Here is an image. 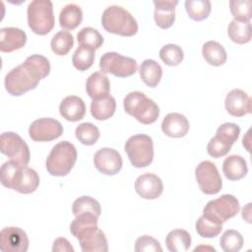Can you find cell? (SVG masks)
<instances>
[{"label":"cell","mask_w":252,"mask_h":252,"mask_svg":"<svg viewBox=\"0 0 252 252\" xmlns=\"http://www.w3.org/2000/svg\"><path fill=\"white\" fill-rule=\"evenodd\" d=\"M86 91L93 99H97L109 94L110 83L102 72H94L89 76L86 82Z\"/></svg>","instance_id":"obj_23"},{"label":"cell","mask_w":252,"mask_h":252,"mask_svg":"<svg viewBox=\"0 0 252 252\" xmlns=\"http://www.w3.org/2000/svg\"><path fill=\"white\" fill-rule=\"evenodd\" d=\"M63 133L62 124L53 118L45 117L34 120L30 128V137L35 142H48L59 138Z\"/></svg>","instance_id":"obj_14"},{"label":"cell","mask_w":252,"mask_h":252,"mask_svg":"<svg viewBox=\"0 0 252 252\" xmlns=\"http://www.w3.org/2000/svg\"><path fill=\"white\" fill-rule=\"evenodd\" d=\"M159 57L164 64L168 66H176L182 62L184 53L179 45L169 43L160 48Z\"/></svg>","instance_id":"obj_39"},{"label":"cell","mask_w":252,"mask_h":252,"mask_svg":"<svg viewBox=\"0 0 252 252\" xmlns=\"http://www.w3.org/2000/svg\"><path fill=\"white\" fill-rule=\"evenodd\" d=\"M31 30L39 35L47 34L54 28L53 5L49 0H33L27 10Z\"/></svg>","instance_id":"obj_7"},{"label":"cell","mask_w":252,"mask_h":252,"mask_svg":"<svg viewBox=\"0 0 252 252\" xmlns=\"http://www.w3.org/2000/svg\"><path fill=\"white\" fill-rule=\"evenodd\" d=\"M116 109L115 98L106 95L97 99H93L91 103V113L96 120H106L110 118Z\"/></svg>","instance_id":"obj_25"},{"label":"cell","mask_w":252,"mask_h":252,"mask_svg":"<svg viewBox=\"0 0 252 252\" xmlns=\"http://www.w3.org/2000/svg\"><path fill=\"white\" fill-rule=\"evenodd\" d=\"M142 81L151 88H155L160 82L162 76L161 66L153 59H146L142 62L139 69Z\"/></svg>","instance_id":"obj_26"},{"label":"cell","mask_w":252,"mask_h":252,"mask_svg":"<svg viewBox=\"0 0 252 252\" xmlns=\"http://www.w3.org/2000/svg\"><path fill=\"white\" fill-rule=\"evenodd\" d=\"M243 243V236L234 229L225 230L220 239V245L224 252H237L242 248Z\"/></svg>","instance_id":"obj_38"},{"label":"cell","mask_w":252,"mask_h":252,"mask_svg":"<svg viewBox=\"0 0 252 252\" xmlns=\"http://www.w3.org/2000/svg\"><path fill=\"white\" fill-rule=\"evenodd\" d=\"M137 67L135 59L117 52H106L99 60V68L102 73H110L119 78L132 76L136 73Z\"/></svg>","instance_id":"obj_11"},{"label":"cell","mask_w":252,"mask_h":252,"mask_svg":"<svg viewBox=\"0 0 252 252\" xmlns=\"http://www.w3.org/2000/svg\"><path fill=\"white\" fill-rule=\"evenodd\" d=\"M247 171L246 160L241 156L230 155L223 160L222 172L228 180H239L247 174Z\"/></svg>","instance_id":"obj_24"},{"label":"cell","mask_w":252,"mask_h":252,"mask_svg":"<svg viewBox=\"0 0 252 252\" xmlns=\"http://www.w3.org/2000/svg\"><path fill=\"white\" fill-rule=\"evenodd\" d=\"M101 25L110 33L132 36L138 32V24L132 14L121 6H108L102 13Z\"/></svg>","instance_id":"obj_4"},{"label":"cell","mask_w":252,"mask_h":252,"mask_svg":"<svg viewBox=\"0 0 252 252\" xmlns=\"http://www.w3.org/2000/svg\"><path fill=\"white\" fill-rule=\"evenodd\" d=\"M0 151L21 165L27 166L30 162L31 154L27 143L14 132H4L0 137Z\"/></svg>","instance_id":"obj_12"},{"label":"cell","mask_w":252,"mask_h":252,"mask_svg":"<svg viewBox=\"0 0 252 252\" xmlns=\"http://www.w3.org/2000/svg\"><path fill=\"white\" fill-rule=\"evenodd\" d=\"M202 54L205 60L213 66H220L224 64L227 58L224 47L215 40H209L203 44Z\"/></svg>","instance_id":"obj_28"},{"label":"cell","mask_w":252,"mask_h":252,"mask_svg":"<svg viewBox=\"0 0 252 252\" xmlns=\"http://www.w3.org/2000/svg\"><path fill=\"white\" fill-rule=\"evenodd\" d=\"M136 252H161L162 248L159 242L150 235H143L137 238L135 242Z\"/></svg>","instance_id":"obj_41"},{"label":"cell","mask_w":252,"mask_h":252,"mask_svg":"<svg viewBox=\"0 0 252 252\" xmlns=\"http://www.w3.org/2000/svg\"><path fill=\"white\" fill-rule=\"evenodd\" d=\"M229 38L238 44H244L251 39V24L250 22H241L232 20L227 28Z\"/></svg>","instance_id":"obj_30"},{"label":"cell","mask_w":252,"mask_h":252,"mask_svg":"<svg viewBox=\"0 0 252 252\" xmlns=\"http://www.w3.org/2000/svg\"><path fill=\"white\" fill-rule=\"evenodd\" d=\"M224 105L228 114L234 117H241L251 113V98L239 89H234L226 94Z\"/></svg>","instance_id":"obj_18"},{"label":"cell","mask_w":252,"mask_h":252,"mask_svg":"<svg viewBox=\"0 0 252 252\" xmlns=\"http://www.w3.org/2000/svg\"><path fill=\"white\" fill-rule=\"evenodd\" d=\"M74 45V37L72 33L68 31H59L57 32L50 42L52 51L56 55L64 56L66 55Z\"/></svg>","instance_id":"obj_32"},{"label":"cell","mask_w":252,"mask_h":252,"mask_svg":"<svg viewBox=\"0 0 252 252\" xmlns=\"http://www.w3.org/2000/svg\"><path fill=\"white\" fill-rule=\"evenodd\" d=\"M76 138L84 145L92 146L96 143L99 138L98 128L90 122H84L77 126L75 130Z\"/></svg>","instance_id":"obj_37"},{"label":"cell","mask_w":252,"mask_h":252,"mask_svg":"<svg viewBox=\"0 0 252 252\" xmlns=\"http://www.w3.org/2000/svg\"><path fill=\"white\" fill-rule=\"evenodd\" d=\"M185 9L194 21H203L211 13V2L209 0H186Z\"/></svg>","instance_id":"obj_35"},{"label":"cell","mask_w":252,"mask_h":252,"mask_svg":"<svg viewBox=\"0 0 252 252\" xmlns=\"http://www.w3.org/2000/svg\"><path fill=\"white\" fill-rule=\"evenodd\" d=\"M162 132L171 138H181L189 131V121L181 113H168L161 122Z\"/></svg>","instance_id":"obj_20"},{"label":"cell","mask_w":252,"mask_h":252,"mask_svg":"<svg viewBox=\"0 0 252 252\" xmlns=\"http://www.w3.org/2000/svg\"><path fill=\"white\" fill-rule=\"evenodd\" d=\"M83 20V11L77 4L65 5L59 14V24L66 30L76 29Z\"/></svg>","instance_id":"obj_27"},{"label":"cell","mask_w":252,"mask_h":252,"mask_svg":"<svg viewBox=\"0 0 252 252\" xmlns=\"http://www.w3.org/2000/svg\"><path fill=\"white\" fill-rule=\"evenodd\" d=\"M0 179L3 186L22 194H31L39 185V176L34 169L11 159L2 164Z\"/></svg>","instance_id":"obj_3"},{"label":"cell","mask_w":252,"mask_h":252,"mask_svg":"<svg viewBox=\"0 0 252 252\" xmlns=\"http://www.w3.org/2000/svg\"><path fill=\"white\" fill-rule=\"evenodd\" d=\"M136 192L144 199L154 200L158 198L163 191L161 179L153 173H144L135 181Z\"/></svg>","instance_id":"obj_17"},{"label":"cell","mask_w":252,"mask_h":252,"mask_svg":"<svg viewBox=\"0 0 252 252\" xmlns=\"http://www.w3.org/2000/svg\"><path fill=\"white\" fill-rule=\"evenodd\" d=\"M239 202L231 194H223L220 197L211 200L203 210V215L222 223L235 217L239 212Z\"/></svg>","instance_id":"obj_10"},{"label":"cell","mask_w":252,"mask_h":252,"mask_svg":"<svg viewBox=\"0 0 252 252\" xmlns=\"http://www.w3.org/2000/svg\"><path fill=\"white\" fill-rule=\"evenodd\" d=\"M94 49L85 45H79L73 54L72 63L77 70L86 71L94 64Z\"/></svg>","instance_id":"obj_33"},{"label":"cell","mask_w":252,"mask_h":252,"mask_svg":"<svg viewBox=\"0 0 252 252\" xmlns=\"http://www.w3.org/2000/svg\"><path fill=\"white\" fill-rule=\"evenodd\" d=\"M166 248L170 252H185L191 246V235L184 229H173L165 238Z\"/></svg>","instance_id":"obj_29"},{"label":"cell","mask_w":252,"mask_h":252,"mask_svg":"<svg viewBox=\"0 0 252 252\" xmlns=\"http://www.w3.org/2000/svg\"><path fill=\"white\" fill-rule=\"evenodd\" d=\"M124 110L140 123L149 125L157 121L159 115L158 104L144 93L134 91L129 93L123 100Z\"/></svg>","instance_id":"obj_5"},{"label":"cell","mask_w":252,"mask_h":252,"mask_svg":"<svg viewBox=\"0 0 252 252\" xmlns=\"http://www.w3.org/2000/svg\"><path fill=\"white\" fill-rule=\"evenodd\" d=\"M178 4L177 0L154 1L155 13L154 18L156 24L161 29L170 28L175 21V6Z\"/></svg>","instance_id":"obj_22"},{"label":"cell","mask_w":252,"mask_h":252,"mask_svg":"<svg viewBox=\"0 0 252 252\" xmlns=\"http://www.w3.org/2000/svg\"><path fill=\"white\" fill-rule=\"evenodd\" d=\"M124 149L134 167H146L154 159L153 140L146 134L131 136L125 143Z\"/></svg>","instance_id":"obj_8"},{"label":"cell","mask_w":252,"mask_h":252,"mask_svg":"<svg viewBox=\"0 0 252 252\" xmlns=\"http://www.w3.org/2000/svg\"><path fill=\"white\" fill-rule=\"evenodd\" d=\"M76 160L77 150L75 146L68 141H62L56 144L50 151L45 166L51 175L65 176L71 171Z\"/></svg>","instance_id":"obj_6"},{"label":"cell","mask_w":252,"mask_h":252,"mask_svg":"<svg viewBox=\"0 0 252 252\" xmlns=\"http://www.w3.org/2000/svg\"><path fill=\"white\" fill-rule=\"evenodd\" d=\"M29 248L27 233L20 227L8 226L0 232V249L3 252H26Z\"/></svg>","instance_id":"obj_15"},{"label":"cell","mask_w":252,"mask_h":252,"mask_svg":"<svg viewBox=\"0 0 252 252\" xmlns=\"http://www.w3.org/2000/svg\"><path fill=\"white\" fill-rule=\"evenodd\" d=\"M97 217L80 215L71 222L70 231L79 240L84 252H106L108 244L106 237L97 226Z\"/></svg>","instance_id":"obj_2"},{"label":"cell","mask_w":252,"mask_h":252,"mask_svg":"<svg viewBox=\"0 0 252 252\" xmlns=\"http://www.w3.org/2000/svg\"><path fill=\"white\" fill-rule=\"evenodd\" d=\"M27 42L26 32L14 27L2 28L0 30V50L2 52H12L24 47Z\"/></svg>","instance_id":"obj_19"},{"label":"cell","mask_w":252,"mask_h":252,"mask_svg":"<svg viewBox=\"0 0 252 252\" xmlns=\"http://www.w3.org/2000/svg\"><path fill=\"white\" fill-rule=\"evenodd\" d=\"M251 1L250 0H231L229 8L234 20L241 22H250L251 19Z\"/></svg>","instance_id":"obj_40"},{"label":"cell","mask_w":252,"mask_h":252,"mask_svg":"<svg viewBox=\"0 0 252 252\" xmlns=\"http://www.w3.org/2000/svg\"><path fill=\"white\" fill-rule=\"evenodd\" d=\"M59 111L63 118L68 121L76 122L86 114V104L84 100L77 95H68L61 101Z\"/></svg>","instance_id":"obj_21"},{"label":"cell","mask_w":252,"mask_h":252,"mask_svg":"<svg viewBox=\"0 0 252 252\" xmlns=\"http://www.w3.org/2000/svg\"><path fill=\"white\" fill-rule=\"evenodd\" d=\"M77 39L80 45H85L93 49H98L103 43V37L99 32L92 27L83 28L77 33Z\"/></svg>","instance_id":"obj_36"},{"label":"cell","mask_w":252,"mask_h":252,"mask_svg":"<svg viewBox=\"0 0 252 252\" xmlns=\"http://www.w3.org/2000/svg\"><path fill=\"white\" fill-rule=\"evenodd\" d=\"M52 252H74V248L66 238L59 237L53 242Z\"/></svg>","instance_id":"obj_42"},{"label":"cell","mask_w":252,"mask_h":252,"mask_svg":"<svg viewBox=\"0 0 252 252\" xmlns=\"http://www.w3.org/2000/svg\"><path fill=\"white\" fill-rule=\"evenodd\" d=\"M240 128L235 123H223L218 129L207 146L208 154L216 158L224 157L228 154L231 146L237 141Z\"/></svg>","instance_id":"obj_9"},{"label":"cell","mask_w":252,"mask_h":252,"mask_svg":"<svg viewBox=\"0 0 252 252\" xmlns=\"http://www.w3.org/2000/svg\"><path fill=\"white\" fill-rule=\"evenodd\" d=\"M72 212L75 217L80 215H94L99 217L101 213L99 203L90 196H81L76 199L72 206Z\"/></svg>","instance_id":"obj_31"},{"label":"cell","mask_w":252,"mask_h":252,"mask_svg":"<svg viewBox=\"0 0 252 252\" xmlns=\"http://www.w3.org/2000/svg\"><path fill=\"white\" fill-rule=\"evenodd\" d=\"M95 168L105 175H114L118 173L122 167L121 155L114 149H99L94 157Z\"/></svg>","instance_id":"obj_16"},{"label":"cell","mask_w":252,"mask_h":252,"mask_svg":"<svg viewBox=\"0 0 252 252\" xmlns=\"http://www.w3.org/2000/svg\"><path fill=\"white\" fill-rule=\"evenodd\" d=\"M197 233L206 238H213L218 236L221 229H222V223H220L213 219L203 215L201 216L195 224Z\"/></svg>","instance_id":"obj_34"},{"label":"cell","mask_w":252,"mask_h":252,"mask_svg":"<svg viewBox=\"0 0 252 252\" xmlns=\"http://www.w3.org/2000/svg\"><path fill=\"white\" fill-rule=\"evenodd\" d=\"M50 63L40 54L29 56L24 63L9 71L5 77V89L14 96H19L37 87L39 81L48 76Z\"/></svg>","instance_id":"obj_1"},{"label":"cell","mask_w":252,"mask_h":252,"mask_svg":"<svg viewBox=\"0 0 252 252\" xmlns=\"http://www.w3.org/2000/svg\"><path fill=\"white\" fill-rule=\"evenodd\" d=\"M195 176L199 188L203 193L215 195L220 191L222 180L216 164L212 161H201L195 169Z\"/></svg>","instance_id":"obj_13"}]
</instances>
